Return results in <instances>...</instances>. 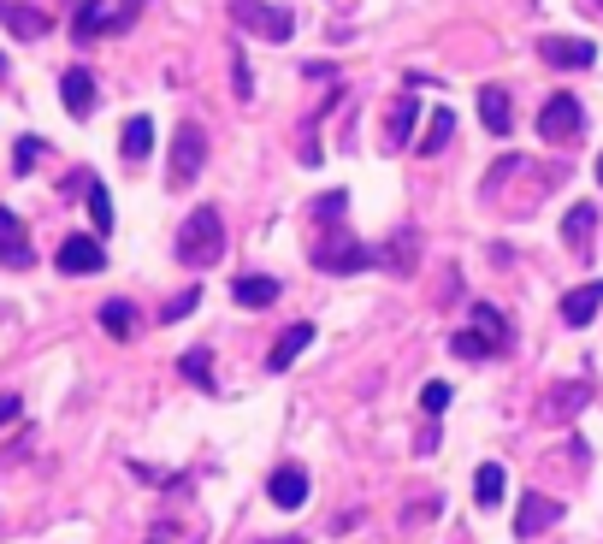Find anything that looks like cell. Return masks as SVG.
Instances as JSON below:
<instances>
[{
    "label": "cell",
    "mask_w": 603,
    "mask_h": 544,
    "mask_svg": "<svg viewBox=\"0 0 603 544\" xmlns=\"http://www.w3.org/2000/svg\"><path fill=\"white\" fill-rule=\"evenodd\" d=\"M219 255H225V219H219V207H196L178 231V261L184 267H213Z\"/></svg>",
    "instance_id": "6da1fadb"
},
{
    "label": "cell",
    "mask_w": 603,
    "mask_h": 544,
    "mask_svg": "<svg viewBox=\"0 0 603 544\" xmlns=\"http://www.w3.org/2000/svg\"><path fill=\"white\" fill-rule=\"evenodd\" d=\"M231 18L267 42H290L296 36V12L290 6H267V0H231Z\"/></svg>",
    "instance_id": "7a4b0ae2"
},
{
    "label": "cell",
    "mask_w": 603,
    "mask_h": 544,
    "mask_svg": "<svg viewBox=\"0 0 603 544\" xmlns=\"http://www.w3.org/2000/svg\"><path fill=\"white\" fill-rule=\"evenodd\" d=\"M373 261H379V255H373L367 243H355L349 231H326V237L314 243V267L320 272H367Z\"/></svg>",
    "instance_id": "3957f363"
},
{
    "label": "cell",
    "mask_w": 603,
    "mask_h": 544,
    "mask_svg": "<svg viewBox=\"0 0 603 544\" xmlns=\"http://www.w3.org/2000/svg\"><path fill=\"white\" fill-rule=\"evenodd\" d=\"M580 131H586V107H580V95H550L544 113H538V136H544V142H574Z\"/></svg>",
    "instance_id": "277c9868"
},
{
    "label": "cell",
    "mask_w": 603,
    "mask_h": 544,
    "mask_svg": "<svg viewBox=\"0 0 603 544\" xmlns=\"http://www.w3.org/2000/svg\"><path fill=\"white\" fill-rule=\"evenodd\" d=\"M201 160H207V131L201 125H178V136H172V190L196 184Z\"/></svg>",
    "instance_id": "5b68a950"
},
{
    "label": "cell",
    "mask_w": 603,
    "mask_h": 544,
    "mask_svg": "<svg viewBox=\"0 0 603 544\" xmlns=\"http://www.w3.org/2000/svg\"><path fill=\"white\" fill-rule=\"evenodd\" d=\"M538 54H544V66H556V71H586L598 60V48H592L586 36H544Z\"/></svg>",
    "instance_id": "8992f818"
},
{
    "label": "cell",
    "mask_w": 603,
    "mask_h": 544,
    "mask_svg": "<svg viewBox=\"0 0 603 544\" xmlns=\"http://www.w3.org/2000/svg\"><path fill=\"white\" fill-rule=\"evenodd\" d=\"M54 267L66 272V278L101 272V267H107V249H101V237H66V243H60V255H54Z\"/></svg>",
    "instance_id": "52a82bcc"
},
{
    "label": "cell",
    "mask_w": 603,
    "mask_h": 544,
    "mask_svg": "<svg viewBox=\"0 0 603 544\" xmlns=\"http://www.w3.org/2000/svg\"><path fill=\"white\" fill-rule=\"evenodd\" d=\"M562 521V503L556 497H544V491H527L521 497V509H515V539H538L544 527H556Z\"/></svg>",
    "instance_id": "ba28073f"
},
{
    "label": "cell",
    "mask_w": 603,
    "mask_h": 544,
    "mask_svg": "<svg viewBox=\"0 0 603 544\" xmlns=\"http://www.w3.org/2000/svg\"><path fill=\"white\" fill-rule=\"evenodd\" d=\"M598 308H603V278H592V284H580V290H568L562 296V326H592L598 320Z\"/></svg>",
    "instance_id": "9c48e42d"
},
{
    "label": "cell",
    "mask_w": 603,
    "mask_h": 544,
    "mask_svg": "<svg viewBox=\"0 0 603 544\" xmlns=\"http://www.w3.org/2000/svg\"><path fill=\"white\" fill-rule=\"evenodd\" d=\"M267 497L278 503V509H302V503H308V468L284 462V468L267 479Z\"/></svg>",
    "instance_id": "30bf717a"
},
{
    "label": "cell",
    "mask_w": 603,
    "mask_h": 544,
    "mask_svg": "<svg viewBox=\"0 0 603 544\" xmlns=\"http://www.w3.org/2000/svg\"><path fill=\"white\" fill-rule=\"evenodd\" d=\"M479 125L491 136H509L515 113H509V89H503V83H485V89H479Z\"/></svg>",
    "instance_id": "8fae6325"
},
{
    "label": "cell",
    "mask_w": 603,
    "mask_h": 544,
    "mask_svg": "<svg viewBox=\"0 0 603 544\" xmlns=\"http://www.w3.org/2000/svg\"><path fill=\"white\" fill-rule=\"evenodd\" d=\"M60 101H66L71 119H89V113H95V77L83 66H71L66 77H60Z\"/></svg>",
    "instance_id": "7c38bea8"
},
{
    "label": "cell",
    "mask_w": 603,
    "mask_h": 544,
    "mask_svg": "<svg viewBox=\"0 0 603 544\" xmlns=\"http://www.w3.org/2000/svg\"><path fill=\"white\" fill-rule=\"evenodd\" d=\"M0 24H6L12 36H24V42L48 36V12H36V6H24V0H0Z\"/></svg>",
    "instance_id": "4fadbf2b"
},
{
    "label": "cell",
    "mask_w": 603,
    "mask_h": 544,
    "mask_svg": "<svg viewBox=\"0 0 603 544\" xmlns=\"http://www.w3.org/2000/svg\"><path fill=\"white\" fill-rule=\"evenodd\" d=\"M0 261H6V267H30V261H36V255H30V237H24V225H18L12 207H0Z\"/></svg>",
    "instance_id": "5bb4252c"
},
{
    "label": "cell",
    "mask_w": 603,
    "mask_h": 544,
    "mask_svg": "<svg viewBox=\"0 0 603 544\" xmlns=\"http://www.w3.org/2000/svg\"><path fill=\"white\" fill-rule=\"evenodd\" d=\"M231 302H243V308H272V302H278V278H267V272H243V278L231 284Z\"/></svg>",
    "instance_id": "9a60e30c"
},
{
    "label": "cell",
    "mask_w": 603,
    "mask_h": 544,
    "mask_svg": "<svg viewBox=\"0 0 603 544\" xmlns=\"http://www.w3.org/2000/svg\"><path fill=\"white\" fill-rule=\"evenodd\" d=\"M119 154H125V160H148V154H154V119H148V113H136V119H125V131H119Z\"/></svg>",
    "instance_id": "2e32d148"
},
{
    "label": "cell",
    "mask_w": 603,
    "mask_h": 544,
    "mask_svg": "<svg viewBox=\"0 0 603 544\" xmlns=\"http://www.w3.org/2000/svg\"><path fill=\"white\" fill-rule=\"evenodd\" d=\"M592 231H598V207L592 202H574L568 207V219H562V237H568V249H592Z\"/></svg>",
    "instance_id": "e0dca14e"
},
{
    "label": "cell",
    "mask_w": 603,
    "mask_h": 544,
    "mask_svg": "<svg viewBox=\"0 0 603 544\" xmlns=\"http://www.w3.org/2000/svg\"><path fill=\"white\" fill-rule=\"evenodd\" d=\"M101 30H119V18L107 12V0H83V6H77V18H71V36H77V42H89V36H101Z\"/></svg>",
    "instance_id": "ac0fdd59"
},
{
    "label": "cell",
    "mask_w": 603,
    "mask_h": 544,
    "mask_svg": "<svg viewBox=\"0 0 603 544\" xmlns=\"http://www.w3.org/2000/svg\"><path fill=\"white\" fill-rule=\"evenodd\" d=\"M414 119H420V95H402L397 107H391V119H385V148H408Z\"/></svg>",
    "instance_id": "d6986e66"
},
{
    "label": "cell",
    "mask_w": 603,
    "mask_h": 544,
    "mask_svg": "<svg viewBox=\"0 0 603 544\" xmlns=\"http://www.w3.org/2000/svg\"><path fill=\"white\" fill-rule=\"evenodd\" d=\"M308 343H314V326H308V320H296V326H290V332H284V338L272 343L267 367H272V373H284V367H290V361H296V355H302V349H308Z\"/></svg>",
    "instance_id": "ffe728a7"
},
{
    "label": "cell",
    "mask_w": 603,
    "mask_h": 544,
    "mask_svg": "<svg viewBox=\"0 0 603 544\" xmlns=\"http://www.w3.org/2000/svg\"><path fill=\"white\" fill-rule=\"evenodd\" d=\"M468 326H473V332H479L485 343H491V349H503V343H509V320H503V314H497L491 302H473Z\"/></svg>",
    "instance_id": "44dd1931"
},
{
    "label": "cell",
    "mask_w": 603,
    "mask_h": 544,
    "mask_svg": "<svg viewBox=\"0 0 603 544\" xmlns=\"http://www.w3.org/2000/svg\"><path fill=\"white\" fill-rule=\"evenodd\" d=\"M456 136V113L450 107H438L432 119H426V136H420V160H432V154H444V142Z\"/></svg>",
    "instance_id": "7402d4cb"
},
{
    "label": "cell",
    "mask_w": 603,
    "mask_h": 544,
    "mask_svg": "<svg viewBox=\"0 0 603 544\" xmlns=\"http://www.w3.org/2000/svg\"><path fill=\"white\" fill-rule=\"evenodd\" d=\"M83 196H89V219H95V237L113 231V202H107V184L101 178H83Z\"/></svg>",
    "instance_id": "603a6c76"
},
{
    "label": "cell",
    "mask_w": 603,
    "mask_h": 544,
    "mask_svg": "<svg viewBox=\"0 0 603 544\" xmlns=\"http://www.w3.org/2000/svg\"><path fill=\"white\" fill-rule=\"evenodd\" d=\"M473 497H479V509H497V503H503V468H497V462H485V468L473 474Z\"/></svg>",
    "instance_id": "cb8c5ba5"
},
{
    "label": "cell",
    "mask_w": 603,
    "mask_h": 544,
    "mask_svg": "<svg viewBox=\"0 0 603 544\" xmlns=\"http://www.w3.org/2000/svg\"><path fill=\"white\" fill-rule=\"evenodd\" d=\"M101 326H107L113 338H131V332H136V314H131V302H119V296H113V302H101Z\"/></svg>",
    "instance_id": "d4e9b609"
},
{
    "label": "cell",
    "mask_w": 603,
    "mask_h": 544,
    "mask_svg": "<svg viewBox=\"0 0 603 544\" xmlns=\"http://www.w3.org/2000/svg\"><path fill=\"white\" fill-rule=\"evenodd\" d=\"M178 367H184V379H190L196 391H213V355H207V349H190Z\"/></svg>",
    "instance_id": "484cf974"
},
{
    "label": "cell",
    "mask_w": 603,
    "mask_h": 544,
    "mask_svg": "<svg viewBox=\"0 0 603 544\" xmlns=\"http://www.w3.org/2000/svg\"><path fill=\"white\" fill-rule=\"evenodd\" d=\"M450 349H456V355H462V361H485V355H497V349H491V343L479 338V332H473V326H462V332H456V338H450Z\"/></svg>",
    "instance_id": "4316f807"
},
{
    "label": "cell",
    "mask_w": 603,
    "mask_h": 544,
    "mask_svg": "<svg viewBox=\"0 0 603 544\" xmlns=\"http://www.w3.org/2000/svg\"><path fill=\"white\" fill-rule=\"evenodd\" d=\"M36 154H42V136H18V148H12V172L24 178V172L36 166Z\"/></svg>",
    "instance_id": "83f0119b"
},
{
    "label": "cell",
    "mask_w": 603,
    "mask_h": 544,
    "mask_svg": "<svg viewBox=\"0 0 603 544\" xmlns=\"http://www.w3.org/2000/svg\"><path fill=\"white\" fill-rule=\"evenodd\" d=\"M196 302H201V290H196V284H190V290H184V296H172V302H166V308H160V320H166V326H172V320H184V314H196Z\"/></svg>",
    "instance_id": "f1b7e54d"
},
{
    "label": "cell",
    "mask_w": 603,
    "mask_h": 544,
    "mask_svg": "<svg viewBox=\"0 0 603 544\" xmlns=\"http://www.w3.org/2000/svg\"><path fill=\"white\" fill-rule=\"evenodd\" d=\"M420 408H426V414H444V408H450V385H444V379H432V385L420 391Z\"/></svg>",
    "instance_id": "f546056e"
},
{
    "label": "cell",
    "mask_w": 603,
    "mask_h": 544,
    "mask_svg": "<svg viewBox=\"0 0 603 544\" xmlns=\"http://www.w3.org/2000/svg\"><path fill=\"white\" fill-rule=\"evenodd\" d=\"M231 77H237V95L249 101V95H255V77H249V60H243V54H231Z\"/></svg>",
    "instance_id": "4dcf8cb0"
},
{
    "label": "cell",
    "mask_w": 603,
    "mask_h": 544,
    "mask_svg": "<svg viewBox=\"0 0 603 544\" xmlns=\"http://www.w3.org/2000/svg\"><path fill=\"white\" fill-rule=\"evenodd\" d=\"M343 207H349V196L332 190V196H320V202H314V213H320V219H343Z\"/></svg>",
    "instance_id": "1f68e13d"
},
{
    "label": "cell",
    "mask_w": 603,
    "mask_h": 544,
    "mask_svg": "<svg viewBox=\"0 0 603 544\" xmlns=\"http://www.w3.org/2000/svg\"><path fill=\"white\" fill-rule=\"evenodd\" d=\"M408 243H414V237H408V231H402L397 243H391V267H397V272H408Z\"/></svg>",
    "instance_id": "d6a6232c"
},
{
    "label": "cell",
    "mask_w": 603,
    "mask_h": 544,
    "mask_svg": "<svg viewBox=\"0 0 603 544\" xmlns=\"http://www.w3.org/2000/svg\"><path fill=\"white\" fill-rule=\"evenodd\" d=\"M18 414H24V403H18V397H12V391H6V397H0V426H12V420H18Z\"/></svg>",
    "instance_id": "836d02e7"
},
{
    "label": "cell",
    "mask_w": 603,
    "mask_h": 544,
    "mask_svg": "<svg viewBox=\"0 0 603 544\" xmlns=\"http://www.w3.org/2000/svg\"><path fill=\"white\" fill-rule=\"evenodd\" d=\"M598 184H603V154H598Z\"/></svg>",
    "instance_id": "e575fe53"
},
{
    "label": "cell",
    "mask_w": 603,
    "mask_h": 544,
    "mask_svg": "<svg viewBox=\"0 0 603 544\" xmlns=\"http://www.w3.org/2000/svg\"><path fill=\"white\" fill-rule=\"evenodd\" d=\"M0 77H6V54H0Z\"/></svg>",
    "instance_id": "d590c367"
},
{
    "label": "cell",
    "mask_w": 603,
    "mask_h": 544,
    "mask_svg": "<svg viewBox=\"0 0 603 544\" xmlns=\"http://www.w3.org/2000/svg\"><path fill=\"white\" fill-rule=\"evenodd\" d=\"M284 544H302V539H284Z\"/></svg>",
    "instance_id": "8d00e7d4"
},
{
    "label": "cell",
    "mask_w": 603,
    "mask_h": 544,
    "mask_svg": "<svg viewBox=\"0 0 603 544\" xmlns=\"http://www.w3.org/2000/svg\"><path fill=\"white\" fill-rule=\"evenodd\" d=\"M592 6H603V0H592Z\"/></svg>",
    "instance_id": "74e56055"
},
{
    "label": "cell",
    "mask_w": 603,
    "mask_h": 544,
    "mask_svg": "<svg viewBox=\"0 0 603 544\" xmlns=\"http://www.w3.org/2000/svg\"><path fill=\"white\" fill-rule=\"evenodd\" d=\"M131 6H142V0H131Z\"/></svg>",
    "instance_id": "f35d334b"
}]
</instances>
